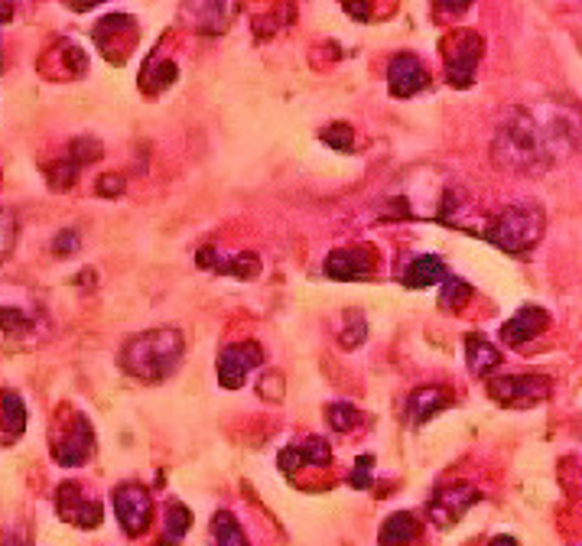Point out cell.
Masks as SVG:
<instances>
[{"instance_id": "17", "label": "cell", "mask_w": 582, "mask_h": 546, "mask_svg": "<svg viewBox=\"0 0 582 546\" xmlns=\"http://www.w3.org/2000/svg\"><path fill=\"white\" fill-rule=\"evenodd\" d=\"M277 462H280V472H300V468L306 465H329L332 462V449H329V442L322 439V436H306L303 442H293V446L287 449H280L277 455Z\"/></svg>"}, {"instance_id": "34", "label": "cell", "mask_w": 582, "mask_h": 546, "mask_svg": "<svg viewBox=\"0 0 582 546\" xmlns=\"http://www.w3.org/2000/svg\"><path fill=\"white\" fill-rule=\"evenodd\" d=\"M469 7L472 0H436V13H443V17H462Z\"/></svg>"}, {"instance_id": "35", "label": "cell", "mask_w": 582, "mask_h": 546, "mask_svg": "<svg viewBox=\"0 0 582 546\" xmlns=\"http://www.w3.org/2000/svg\"><path fill=\"white\" fill-rule=\"evenodd\" d=\"M345 10L352 13L355 20H368L371 10H368V0H345Z\"/></svg>"}, {"instance_id": "28", "label": "cell", "mask_w": 582, "mask_h": 546, "mask_svg": "<svg viewBox=\"0 0 582 546\" xmlns=\"http://www.w3.org/2000/svg\"><path fill=\"white\" fill-rule=\"evenodd\" d=\"M17 234H20L17 215L10 212V208H0V264H4L10 251L17 247Z\"/></svg>"}, {"instance_id": "22", "label": "cell", "mask_w": 582, "mask_h": 546, "mask_svg": "<svg viewBox=\"0 0 582 546\" xmlns=\"http://www.w3.org/2000/svg\"><path fill=\"white\" fill-rule=\"evenodd\" d=\"M0 426H4L7 439H20L23 429H27V407H23V397L17 390L0 394Z\"/></svg>"}, {"instance_id": "27", "label": "cell", "mask_w": 582, "mask_h": 546, "mask_svg": "<svg viewBox=\"0 0 582 546\" xmlns=\"http://www.w3.org/2000/svg\"><path fill=\"white\" fill-rule=\"evenodd\" d=\"M368 338V322H365V316H361L358 309H352V312H345V325H342V335H339V345L342 348H358L361 342Z\"/></svg>"}, {"instance_id": "1", "label": "cell", "mask_w": 582, "mask_h": 546, "mask_svg": "<svg viewBox=\"0 0 582 546\" xmlns=\"http://www.w3.org/2000/svg\"><path fill=\"white\" fill-rule=\"evenodd\" d=\"M579 147V111L563 101L517 104L501 117L491 140V160L498 169L537 176L560 166Z\"/></svg>"}, {"instance_id": "3", "label": "cell", "mask_w": 582, "mask_h": 546, "mask_svg": "<svg viewBox=\"0 0 582 546\" xmlns=\"http://www.w3.org/2000/svg\"><path fill=\"white\" fill-rule=\"evenodd\" d=\"M186 338L179 329H150L127 338L121 348V368L144 384H160L183 364Z\"/></svg>"}, {"instance_id": "37", "label": "cell", "mask_w": 582, "mask_h": 546, "mask_svg": "<svg viewBox=\"0 0 582 546\" xmlns=\"http://www.w3.org/2000/svg\"><path fill=\"white\" fill-rule=\"evenodd\" d=\"M95 4H101V0H72L75 10H88V7H95Z\"/></svg>"}, {"instance_id": "31", "label": "cell", "mask_w": 582, "mask_h": 546, "mask_svg": "<svg viewBox=\"0 0 582 546\" xmlns=\"http://www.w3.org/2000/svg\"><path fill=\"white\" fill-rule=\"evenodd\" d=\"M79 247H82V234L75 228H62L53 241V254L56 257H75L79 254Z\"/></svg>"}, {"instance_id": "12", "label": "cell", "mask_w": 582, "mask_h": 546, "mask_svg": "<svg viewBox=\"0 0 582 546\" xmlns=\"http://www.w3.org/2000/svg\"><path fill=\"white\" fill-rule=\"evenodd\" d=\"M92 452H95V429H92V423H88L85 413H75L66 436L53 446V459L62 468H79L92 459Z\"/></svg>"}, {"instance_id": "36", "label": "cell", "mask_w": 582, "mask_h": 546, "mask_svg": "<svg viewBox=\"0 0 582 546\" xmlns=\"http://www.w3.org/2000/svg\"><path fill=\"white\" fill-rule=\"evenodd\" d=\"M488 546H517V540L508 537V533H498V537H491V540H488Z\"/></svg>"}, {"instance_id": "13", "label": "cell", "mask_w": 582, "mask_h": 546, "mask_svg": "<svg viewBox=\"0 0 582 546\" xmlns=\"http://www.w3.org/2000/svg\"><path fill=\"white\" fill-rule=\"evenodd\" d=\"M374 270H378V257H374V247H365V244L339 247V251H332L326 257V277L329 280L355 283V280H368Z\"/></svg>"}, {"instance_id": "26", "label": "cell", "mask_w": 582, "mask_h": 546, "mask_svg": "<svg viewBox=\"0 0 582 546\" xmlns=\"http://www.w3.org/2000/svg\"><path fill=\"white\" fill-rule=\"evenodd\" d=\"M326 420L329 426L335 429V433H348V429H355L361 423V410L355 407V403H329V410H326Z\"/></svg>"}, {"instance_id": "38", "label": "cell", "mask_w": 582, "mask_h": 546, "mask_svg": "<svg viewBox=\"0 0 582 546\" xmlns=\"http://www.w3.org/2000/svg\"><path fill=\"white\" fill-rule=\"evenodd\" d=\"M0 69H4V59H0Z\"/></svg>"}, {"instance_id": "2", "label": "cell", "mask_w": 582, "mask_h": 546, "mask_svg": "<svg viewBox=\"0 0 582 546\" xmlns=\"http://www.w3.org/2000/svg\"><path fill=\"white\" fill-rule=\"evenodd\" d=\"M53 335V319L40 293L20 283H0V345L27 351L40 348Z\"/></svg>"}, {"instance_id": "19", "label": "cell", "mask_w": 582, "mask_h": 546, "mask_svg": "<svg viewBox=\"0 0 582 546\" xmlns=\"http://www.w3.org/2000/svg\"><path fill=\"white\" fill-rule=\"evenodd\" d=\"M446 277H449V270L443 264V257L420 254V257H413L410 264L404 267V273H400V283H404L407 290H426V286L443 283Z\"/></svg>"}, {"instance_id": "15", "label": "cell", "mask_w": 582, "mask_h": 546, "mask_svg": "<svg viewBox=\"0 0 582 546\" xmlns=\"http://www.w3.org/2000/svg\"><path fill=\"white\" fill-rule=\"evenodd\" d=\"M196 264L205 270H215L218 277H235V280H254L261 277V257L257 254H222L215 247H202L196 254Z\"/></svg>"}, {"instance_id": "16", "label": "cell", "mask_w": 582, "mask_h": 546, "mask_svg": "<svg viewBox=\"0 0 582 546\" xmlns=\"http://www.w3.org/2000/svg\"><path fill=\"white\" fill-rule=\"evenodd\" d=\"M547 325H550V312L543 306H521L501 325V342L517 348V345L530 342V338H537L540 332H547Z\"/></svg>"}, {"instance_id": "14", "label": "cell", "mask_w": 582, "mask_h": 546, "mask_svg": "<svg viewBox=\"0 0 582 546\" xmlns=\"http://www.w3.org/2000/svg\"><path fill=\"white\" fill-rule=\"evenodd\" d=\"M430 85V72L420 62V56L413 52H397L387 65V88H391L394 98H413Z\"/></svg>"}, {"instance_id": "7", "label": "cell", "mask_w": 582, "mask_h": 546, "mask_svg": "<svg viewBox=\"0 0 582 546\" xmlns=\"http://www.w3.org/2000/svg\"><path fill=\"white\" fill-rule=\"evenodd\" d=\"M241 0H183L179 20L199 36H222L238 20Z\"/></svg>"}, {"instance_id": "32", "label": "cell", "mask_w": 582, "mask_h": 546, "mask_svg": "<svg viewBox=\"0 0 582 546\" xmlns=\"http://www.w3.org/2000/svg\"><path fill=\"white\" fill-rule=\"evenodd\" d=\"M371 468H374V455H361V459L355 462V472L348 475V485L365 491L371 485Z\"/></svg>"}, {"instance_id": "4", "label": "cell", "mask_w": 582, "mask_h": 546, "mask_svg": "<svg viewBox=\"0 0 582 546\" xmlns=\"http://www.w3.org/2000/svg\"><path fill=\"white\" fill-rule=\"evenodd\" d=\"M543 228H547V218H543V208L534 202H514L508 208L488 221L485 228H475V234H482L488 244H495L498 251L511 257H527L543 238Z\"/></svg>"}, {"instance_id": "10", "label": "cell", "mask_w": 582, "mask_h": 546, "mask_svg": "<svg viewBox=\"0 0 582 546\" xmlns=\"http://www.w3.org/2000/svg\"><path fill=\"white\" fill-rule=\"evenodd\" d=\"M56 514L66 520V524H75L79 530H98L101 520H105L101 504L85 498L75 481H62V485L56 488Z\"/></svg>"}, {"instance_id": "25", "label": "cell", "mask_w": 582, "mask_h": 546, "mask_svg": "<svg viewBox=\"0 0 582 546\" xmlns=\"http://www.w3.org/2000/svg\"><path fill=\"white\" fill-rule=\"evenodd\" d=\"M472 296H475L472 283H465L462 277H446L443 280V293H439V306H443L446 312L449 309H459V306L469 303Z\"/></svg>"}, {"instance_id": "11", "label": "cell", "mask_w": 582, "mask_h": 546, "mask_svg": "<svg viewBox=\"0 0 582 546\" xmlns=\"http://www.w3.org/2000/svg\"><path fill=\"white\" fill-rule=\"evenodd\" d=\"M264 364V348L257 342H235L222 348V355H218V384L225 390H238L244 384V377H248L254 368H261Z\"/></svg>"}, {"instance_id": "8", "label": "cell", "mask_w": 582, "mask_h": 546, "mask_svg": "<svg viewBox=\"0 0 582 546\" xmlns=\"http://www.w3.org/2000/svg\"><path fill=\"white\" fill-rule=\"evenodd\" d=\"M478 501H482V491H478L472 481H452V485H443L430 498V504H426V520H430L436 530H449L452 524H459L462 514Z\"/></svg>"}, {"instance_id": "24", "label": "cell", "mask_w": 582, "mask_h": 546, "mask_svg": "<svg viewBox=\"0 0 582 546\" xmlns=\"http://www.w3.org/2000/svg\"><path fill=\"white\" fill-rule=\"evenodd\" d=\"M212 546H251L244 537V527L231 511H218L212 517Z\"/></svg>"}, {"instance_id": "30", "label": "cell", "mask_w": 582, "mask_h": 546, "mask_svg": "<svg viewBox=\"0 0 582 546\" xmlns=\"http://www.w3.org/2000/svg\"><path fill=\"white\" fill-rule=\"evenodd\" d=\"M322 140H326L329 143V147L332 150H339V153H348V150H352V143H355V130L352 127H348V124H329L326 130H322V134H319Z\"/></svg>"}, {"instance_id": "6", "label": "cell", "mask_w": 582, "mask_h": 546, "mask_svg": "<svg viewBox=\"0 0 582 546\" xmlns=\"http://www.w3.org/2000/svg\"><path fill=\"white\" fill-rule=\"evenodd\" d=\"M443 56H446V75L452 88H472L475 69L485 56V39L475 30H456L443 39Z\"/></svg>"}, {"instance_id": "29", "label": "cell", "mask_w": 582, "mask_h": 546, "mask_svg": "<svg viewBox=\"0 0 582 546\" xmlns=\"http://www.w3.org/2000/svg\"><path fill=\"white\" fill-rule=\"evenodd\" d=\"M66 156H69L75 166L95 163V160H101V143L95 137H79V140H72V147H69Z\"/></svg>"}, {"instance_id": "21", "label": "cell", "mask_w": 582, "mask_h": 546, "mask_svg": "<svg viewBox=\"0 0 582 546\" xmlns=\"http://www.w3.org/2000/svg\"><path fill=\"white\" fill-rule=\"evenodd\" d=\"M417 537H420V520L410 511H397L381 524L378 543L381 546H410Z\"/></svg>"}, {"instance_id": "18", "label": "cell", "mask_w": 582, "mask_h": 546, "mask_svg": "<svg viewBox=\"0 0 582 546\" xmlns=\"http://www.w3.org/2000/svg\"><path fill=\"white\" fill-rule=\"evenodd\" d=\"M449 403H452V390L449 387L426 384V387H417L407 397V416H410L413 426H423V423H430L433 416L443 413Z\"/></svg>"}, {"instance_id": "20", "label": "cell", "mask_w": 582, "mask_h": 546, "mask_svg": "<svg viewBox=\"0 0 582 546\" xmlns=\"http://www.w3.org/2000/svg\"><path fill=\"white\" fill-rule=\"evenodd\" d=\"M465 364L475 377H491L501 368V351L488 342L482 335H469L465 338Z\"/></svg>"}, {"instance_id": "5", "label": "cell", "mask_w": 582, "mask_h": 546, "mask_svg": "<svg viewBox=\"0 0 582 546\" xmlns=\"http://www.w3.org/2000/svg\"><path fill=\"white\" fill-rule=\"evenodd\" d=\"M553 394V381L547 374H504L488 381V397L511 410L537 407Z\"/></svg>"}, {"instance_id": "23", "label": "cell", "mask_w": 582, "mask_h": 546, "mask_svg": "<svg viewBox=\"0 0 582 546\" xmlns=\"http://www.w3.org/2000/svg\"><path fill=\"white\" fill-rule=\"evenodd\" d=\"M189 527H192V511H189L186 504L170 501V504H166V520H163L160 546H179V543L186 540Z\"/></svg>"}, {"instance_id": "33", "label": "cell", "mask_w": 582, "mask_h": 546, "mask_svg": "<svg viewBox=\"0 0 582 546\" xmlns=\"http://www.w3.org/2000/svg\"><path fill=\"white\" fill-rule=\"evenodd\" d=\"M121 192H124V176L108 173V176L98 179V195H105V199H111V195H121Z\"/></svg>"}, {"instance_id": "9", "label": "cell", "mask_w": 582, "mask_h": 546, "mask_svg": "<svg viewBox=\"0 0 582 546\" xmlns=\"http://www.w3.org/2000/svg\"><path fill=\"white\" fill-rule=\"evenodd\" d=\"M111 501H114V514H118L127 537H140V533L150 527L153 498H150V491L144 485H137V481H124V485L114 488Z\"/></svg>"}]
</instances>
